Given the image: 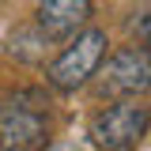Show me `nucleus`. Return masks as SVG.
I'll use <instances>...</instances> for the list:
<instances>
[{"label": "nucleus", "instance_id": "1", "mask_svg": "<svg viewBox=\"0 0 151 151\" xmlns=\"http://www.w3.org/2000/svg\"><path fill=\"white\" fill-rule=\"evenodd\" d=\"M38 91H12L0 102V151H38L49 136V113Z\"/></svg>", "mask_w": 151, "mask_h": 151}, {"label": "nucleus", "instance_id": "5", "mask_svg": "<svg viewBox=\"0 0 151 151\" xmlns=\"http://www.w3.org/2000/svg\"><path fill=\"white\" fill-rule=\"evenodd\" d=\"M94 15L91 0H38V27L53 42H68L76 38Z\"/></svg>", "mask_w": 151, "mask_h": 151}, {"label": "nucleus", "instance_id": "6", "mask_svg": "<svg viewBox=\"0 0 151 151\" xmlns=\"http://www.w3.org/2000/svg\"><path fill=\"white\" fill-rule=\"evenodd\" d=\"M49 45H53V38L45 34L38 23L34 27L23 23V27H15V30L8 34V57H15L19 64H45Z\"/></svg>", "mask_w": 151, "mask_h": 151}, {"label": "nucleus", "instance_id": "3", "mask_svg": "<svg viewBox=\"0 0 151 151\" xmlns=\"http://www.w3.org/2000/svg\"><path fill=\"white\" fill-rule=\"evenodd\" d=\"M147 132V106L136 98H121L94 113L91 121V140L98 151H132Z\"/></svg>", "mask_w": 151, "mask_h": 151}, {"label": "nucleus", "instance_id": "7", "mask_svg": "<svg viewBox=\"0 0 151 151\" xmlns=\"http://www.w3.org/2000/svg\"><path fill=\"white\" fill-rule=\"evenodd\" d=\"M38 151H87V147L76 144V140H60V144H45V147H38Z\"/></svg>", "mask_w": 151, "mask_h": 151}, {"label": "nucleus", "instance_id": "2", "mask_svg": "<svg viewBox=\"0 0 151 151\" xmlns=\"http://www.w3.org/2000/svg\"><path fill=\"white\" fill-rule=\"evenodd\" d=\"M72 45H64L60 53L45 64V79H49V87L60 94H72L79 91V87H87L94 79V72H98V64L106 60V45H110V38H106V30H79L76 38H68Z\"/></svg>", "mask_w": 151, "mask_h": 151}, {"label": "nucleus", "instance_id": "4", "mask_svg": "<svg viewBox=\"0 0 151 151\" xmlns=\"http://www.w3.org/2000/svg\"><path fill=\"white\" fill-rule=\"evenodd\" d=\"M98 94L102 98H136L151 87V53L147 45H121L98 64Z\"/></svg>", "mask_w": 151, "mask_h": 151}, {"label": "nucleus", "instance_id": "8", "mask_svg": "<svg viewBox=\"0 0 151 151\" xmlns=\"http://www.w3.org/2000/svg\"><path fill=\"white\" fill-rule=\"evenodd\" d=\"M132 30L140 34V45H147V12H140V19L132 23Z\"/></svg>", "mask_w": 151, "mask_h": 151}]
</instances>
